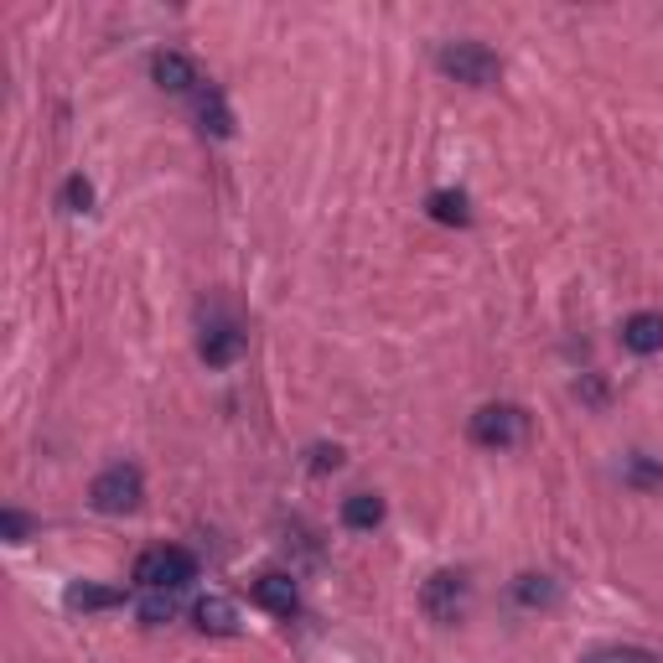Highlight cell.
<instances>
[{
  "instance_id": "obj_5",
  "label": "cell",
  "mask_w": 663,
  "mask_h": 663,
  "mask_svg": "<svg viewBox=\"0 0 663 663\" xmlns=\"http://www.w3.org/2000/svg\"><path fill=\"white\" fill-rule=\"evenodd\" d=\"M420 606H426L430 622H457L467 612V575L461 570H436L426 585H420Z\"/></svg>"
},
{
  "instance_id": "obj_21",
  "label": "cell",
  "mask_w": 663,
  "mask_h": 663,
  "mask_svg": "<svg viewBox=\"0 0 663 663\" xmlns=\"http://www.w3.org/2000/svg\"><path fill=\"white\" fill-rule=\"evenodd\" d=\"M343 467V446H312V472H337Z\"/></svg>"
},
{
  "instance_id": "obj_20",
  "label": "cell",
  "mask_w": 663,
  "mask_h": 663,
  "mask_svg": "<svg viewBox=\"0 0 663 663\" xmlns=\"http://www.w3.org/2000/svg\"><path fill=\"white\" fill-rule=\"evenodd\" d=\"M0 534L11 539V544H27V534H32V519H27V513H17V508H6V513H0Z\"/></svg>"
},
{
  "instance_id": "obj_13",
  "label": "cell",
  "mask_w": 663,
  "mask_h": 663,
  "mask_svg": "<svg viewBox=\"0 0 663 663\" xmlns=\"http://www.w3.org/2000/svg\"><path fill=\"white\" fill-rule=\"evenodd\" d=\"M197 120H203V130L213 141H228V135H234V110L223 104L218 89H203V94H197Z\"/></svg>"
},
{
  "instance_id": "obj_12",
  "label": "cell",
  "mask_w": 663,
  "mask_h": 663,
  "mask_svg": "<svg viewBox=\"0 0 663 663\" xmlns=\"http://www.w3.org/2000/svg\"><path fill=\"white\" fill-rule=\"evenodd\" d=\"M197 632H213V638H234L238 632V612H234V601H223V596H207L197 601Z\"/></svg>"
},
{
  "instance_id": "obj_10",
  "label": "cell",
  "mask_w": 663,
  "mask_h": 663,
  "mask_svg": "<svg viewBox=\"0 0 663 663\" xmlns=\"http://www.w3.org/2000/svg\"><path fill=\"white\" fill-rule=\"evenodd\" d=\"M343 523H348L353 534L379 529V523H384V498H379V492H353V498H343Z\"/></svg>"
},
{
  "instance_id": "obj_14",
  "label": "cell",
  "mask_w": 663,
  "mask_h": 663,
  "mask_svg": "<svg viewBox=\"0 0 663 663\" xmlns=\"http://www.w3.org/2000/svg\"><path fill=\"white\" fill-rule=\"evenodd\" d=\"M430 218L436 223H451V228H467L472 223V207H467V197L461 192H430Z\"/></svg>"
},
{
  "instance_id": "obj_18",
  "label": "cell",
  "mask_w": 663,
  "mask_h": 663,
  "mask_svg": "<svg viewBox=\"0 0 663 663\" xmlns=\"http://www.w3.org/2000/svg\"><path fill=\"white\" fill-rule=\"evenodd\" d=\"M581 663H659V653H647V647H596Z\"/></svg>"
},
{
  "instance_id": "obj_16",
  "label": "cell",
  "mask_w": 663,
  "mask_h": 663,
  "mask_svg": "<svg viewBox=\"0 0 663 663\" xmlns=\"http://www.w3.org/2000/svg\"><path fill=\"white\" fill-rule=\"evenodd\" d=\"M135 612H141V622H151V628L172 622V616H176V591H145Z\"/></svg>"
},
{
  "instance_id": "obj_7",
  "label": "cell",
  "mask_w": 663,
  "mask_h": 663,
  "mask_svg": "<svg viewBox=\"0 0 663 663\" xmlns=\"http://www.w3.org/2000/svg\"><path fill=\"white\" fill-rule=\"evenodd\" d=\"M197 358H203L207 368H228L244 358V332L234 327V322H213V327L203 332V343H197Z\"/></svg>"
},
{
  "instance_id": "obj_3",
  "label": "cell",
  "mask_w": 663,
  "mask_h": 663,
  "mask_svg": "<svg viewBox=\"0 0 663 663\" xmlns=\"http://www.w3.org/2000/svg\"><path fill=\"white\" fill-rule=\"evenodd\" d=\"M141 498H145V477H141V467H130V461L104 467V472L94 477V488H89V503H94L99 513H135Z\"/></svg>"
},
{
  "instance_id": "obj_9",
  "label": "cell",
  "mask_w": 663,
  "mask_h": 663,
  "mask_svg": "<svg viewBox=\"0 0 663 663\" xmlns=\"http://www.w3.org/2000/svg\"><path fill=\"white\" fill-rule=\"evenodd\" d=\"M254 601L275 616H290L300 606V591H296L290 575H259V581H254Z\"/></svg>"
},
{
  "instance_id": "obj_6",
  "label": "cell",
  "mask_w": 663,
  "mask_h": 663,
  "mask_svg": "<svg viewBox=\"0 0 663 663\" xmlns=\"http://www.w3.org/2000/svg\"><path fill=\"white\" fill-rule=\"evenodd\" d=\"M151 79H156V89H166V94H192V89L203 83V73H197V63H192L187 52H156V58H151Z\"/></svg>"
},
{
  "instance_id": "obj_15",
  "label": "cell",
  "mask_w": 663,
  "mask_h": 663,
  "mask_svg": "<svg viewBox=\"0 0 663 663\" xmlns=\"http://www.w3.org/2000/svg\"><path fill=\"white\" fill-rule=\"evenodd\" d=\"M513 601H519V606H529V612H539V606H550V601H554V581H550V575H534V570H529V575H519V581H513Z\"/></svg>"
},
{
  "instance_id": "obj_4",
  "label": "cell",
  "mask_w": 663,
  "mask_h": 663,
  "mask_svg": "<svg viewBox=\"0 0 663 663\" xmlns=\"http://www.w3.org/2000/svg\"><path fill=\"white\" fill-rule=\"evenodd\" d=\"M529 436V415L519 405H482L472 415V441L488 446V451H508V446H519Z\"/></svg>"
},
{
  "instance_id": "obj_8",
  "label": "cell",
  "mask_w": 663,
  "mask_h": 663,
  "mask_svg": "<svg viewBox=\"0 0 663 663\" xmlns=\"http://www.w3.org/2000/svg\"><path fill=\"white\" fill-rule=\"evenodd\" d=\"M622 348L638 353V358L663 353V316L659 312H632L628 322H622Z\"/></svg>"
},
{
  "instance_id": "obj_2",
  "label": "cell",
  "mask_w": 663,
  "mask_h": 663,
  "mask_svg": "<svg viewBox=\"0 0 663 663\" xmlns=\"http://www.w3.org/2000/svg\"><path fill=\"white\" fill-rule=\"evenodd\" d=\"M436 68H441L446 79L467 83V89H492L498 73H503L498 52L482 48V42H446V48L436 52Z\"/></svg>"
},
{
  "instance_id": "obj_17",
  "label": "cell",
  "mask_w": 663,
  "mask_h": 663,
  "mask_svg": "<svg viewBox=\"0 0 663 663\" xmlns=\"http://www.w3.org/2000/svg\"><path fill=\"white\" fill-rule=\"evenodd\" d=\"M58 207H63V213H89V207H94V182H89V176H68L63 192H58Z\"/></svg>"
},
{
  "instance_id": "obj_1",
  "label": "cell",
  "mask_w": 663,
  "mask_h": 663,
  "mask_svg": "<svg viewBox=\"0 0 663 663\" xmlns=\"http://www.w3.org/2000/svg\"><path fill=\"white\" fill-rule=\"evenodd\" d=\"M197 581V560L182 544H156L135 560V585L141 591H182Z\"/></svg>"
},
{
  "instance_id": "obj_19",
  "label": "cell",
  "mask_w": 663,
  "mask_h": 663,
  "mask_svg": "<svg viewBox=\"0 0 663 663\" xmlns=\"http://www.w3.org/2000/svg\"><path fill=\"white\" fill-rule=\"evenodd\" d=\"M628 482L632 488H663V467L647 457H632L628 461Z\"/></svg>"
},
{
  "instance_id": "obj_11",
  "label": "cell",
  "mask_w": 663,
  "mask_h": 663,
  "mask_svg": "<svg viewBox=\"0 0 663 663\" xmlns=\"http://www.w3.org/2000/svg\"><path fill=\"white\" fill-rule=\"evenodd\" d=\"M63 601H68V612H114L120 606V591L114 585H89V581H79V585H68L63 591Z\"/></svg>"
}]
</instances>
